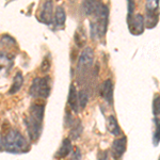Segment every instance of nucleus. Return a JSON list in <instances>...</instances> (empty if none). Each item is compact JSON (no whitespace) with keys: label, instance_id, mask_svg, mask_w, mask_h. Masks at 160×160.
Returning <instances> with one entry per match:
<instances>
[{"label":"nucleus","instance_id":"nucleus-15","mask_svg":"<svg viewBox=\"0 0 160 160\" xmlns=\"http://www.w3.org/2000/svg\"><path fill=\"white\" fill-rule=\"evenodd\" d=\"M107 128L108 131L113 136H120L122 133V129H121L120 125L118 123V120L115 118L114 115H110L107 120Z\"/></svg>","mask_w":160,"mask_h":160},{"label":"nucleus","instance_id":"nucleus-25","mask_svg":"<svg viewBox=\"0 0 160 160\" xmlns=\"http://www.w3.org/2000/svg\"><path fill=\"white\" fill-rule=\"evenodd\" d=\"M80 159H81V152H80L79 148H76L71 160H80Z\"/></svg>","mask_w":160,"mask_h":160},{"label":"nucleus","instance_id":"nucleus-6","mask_svg":"<svg viewBox=\"0 0 160 160\" xmlns=\"http://www.w3.org/2000/svg\"><path fill=\"white\" fill-rule=\"evenodd\" d=\"M145 11L144 26L148 29H152L158 24L159 20V0H148L145 3Z\"/></svg>","mask_w":160,"mask_h":160},{"label":"nucleus","instance_id":"nucleus-16","mask_svg":"<svg viewBox=\"0 0 160 160\" xmlns=\"http://www.w3.org/2000/svg\"><path fill=\"white\" fill-rule=\"evenodd\" d=\"M22 83H24V77H22V73H17L15 75L14 79H13V83L11 88H10L9 90V94L12 95V94H15V93H17L20 90V88H22Z\"/></svg>","mask_w":160,"mask_h":160},{"label":"nucleus","instance_id":"nucleus-20","mask_svg":"<svg viewBox=\"0 0 160 160\" xmlns=\"http://www.w3.org/2000/svg\"><path fill=\"white\" fill-rule=\"evenodd\" d=\"M153 122L155 124V131L153 133V144L155 146H157L160 142V118H155Z\"/></svg>","mask_w":160,"mask_h":160},{"label":"nucleus","instance_id":"nucleus-7","mask_svg":"<svg viewBox=\"0 0 160 160\" xmlns=\"http://www.w3.org/2000/svg\"><path fill=\"white\" fill-rule=\"evenodd\" d=\"M127 25L130 33L133 35H140L144 31V17L142 14H133L127 17Z\"/></svg>","mask_w":160,"mask_h":160},{"label":"nucleus","instance_id":"nucleus-21","mask_svg":"<svg viewBox=\"0 0 160 160\" xmlns=\"http://www.w3.org/2000/svg\"><path fill=\"white\" fill-rule=\"evenodd\" d=\"M88 102H89V94H88L87 91L84 90H80L78 92V104L80 106L81 109L87 107Z\"/></svg>","mask_w":160,"mask_h":160},{"label":"nucleus","instance_id":"nucleus-4","mask_svg":"<svg viewBox=\"0 0 160 160\" xmlns=\"http://www.w3.org/2000/svg\"><path fill=\"white\" fill-rule=\"evenodd\" d=\"M50 94L49 77L33 79L30 87V95L33 98H47Z\"/></svg>","mask_w":160,"mask_h":160},{"label":"nucleus","instance_id":"nucleus-17","mask_svg":"<svg viewBox=\"0 0 160 160\" xmlns=\"http://www.w3.org/2000/svg\"><path fill=\"white\" fill-rule=\"evenodd\" d=\"M66 20V14L65 11L62 7H58L56 9V13H55V25L56 27H63L64 24H65Z\"/></svg>","mask_w":160,"mask_h":160},{"label":"nucleus","instance_id":"nucleus-24","mask_svg":"<svg viewBox=\"0 0 160 160\" xmlns=\"http://www.w3.org/2000/svg\"><path fill=\"white\" fill-rule=\"evenodd\" d=\"M97 160H109V153L107 151L99 152L97 155Z\"/></svg>","mask_w":160,"mask_h":160},{"label":"nucleus","instance_id":"nucleus-5","mask_svg":"<svg viewBox=\"0 0 160 160\" xmlns=\"http://www.w3.org/2000/svg\"><path fill=\"white\" fill-rule=\"evenodd\" d=\"M93 62H94V51H93L92 48L87 47L86 49H83L79 57L76 68L77 75L79 77L86 76V74H88L90 68L93 66Z\"/></svg>","mask_w":160,"mask_h":160},{"label":"nucleus","instance_id":"nucleus-22","mask_svg":"<svg viewBox=\"0 0 160 160\" xmlns=\"http://www.w3.org/2000/svg\"><path fill=\"white\" fill-rule=\"evenodd\" d=\"M153 114L155 117H158L160 114V95H155L153 99Z\"/></svg>","mask_w":160,"mask_h":160},{"label":"nucleus","instance_id":"nucleus-12","mask_svg":"<svg viewBox=\"0 0 160 160\" xmlns=\"http://www.w3.org/2000/svg\"><path fill=\"white\" fill-rule=\"evenodd\" d=\"M13 66V59L7 53L0 52V76H4Z\"/></svg>","mask_w":160,"mask_h":160},{"label":"nucleus","instance_id":"nucleus-11","mask_svg":"<svg viewBox=\"0 0 160 160\" xmlns=\"http://www.w3.org/2000/svg\"><path fill=\"white\" fill-rule=\"evenodd\" d=\"M100 95L108 104L113 102V83L111 79H107L104 81L100 89Z\"/></svg>","mask_w":160,"mask_h":160},{"label":"nucleus","instance_id":"nucleus-1","mask_svg":"<svg viewBox=\"0 0 160 160\" xmlns=\"http://www.w3.org/2000/svg\"><path fill=\"white\" fill-rule=\"evenodd\" d=\"M45 107L41 104H33L30 107L29 115L25 120L28 135L32 141H38L42 133V123Z\"/></svg>","mask_w":160,"mask_h":160},{"label":"nucleus","instance_id":"nucleus-9","mask_svg":"<svg viewBox=\"0 0 160 160\" xmlns=\"http://www.w3.org/2000/svg\"><path fill=\"white\" fill-rule=\"evenodd\" d=\"M102 0H83L82 1V12L86 16H93L102 6Z\"/></svg>","mask_w":160,"mask_h":160},{"label":"nucleus","instance_id":"nucleus-27","mask_svg":"<svg viewBox=\"0 0 160 160\" xmlns=\"http://www.w3.org/2000/svg\"><path fill=\"white\" fill-rule=\"evenodd\" d=\"M159 160H160V157H159Z\"/></svg>","mask_w":160,"mask_h":160},{"label":"nucleus","instance_id":"nucleus-3","mask_svg":"<svg viewBox=\"0 0 160 160\" xmlns=\"http://www.w3.org/2000/svg\"><path fill=\"white\" fill-rule=\"evenodd\" d=\"M3 148L7 152L13 154H19L28 151L29 144L18 130H11L3 140Z\"/></svg>","mask_w":160,"mask_h":160},{"label":"nucleus","instance_id":"nucleus-13","mask_svg":"<svg viewBox=\"0 0 160 160\" xmlns=\"http://www.w3.org/2000/svg\"><path fill=\"white\" fill-rule=\"evenodd\" d=\"M72 151H73V145H72V142L69 140L68 138L64 139L63 141H62V144L60 146V148L58 149V152L56 153L55 157L57 159H62V158H65V157H68L69 154L72 153Z\"/></svg>","mask_w":160,"mask_h":160},{"label":"nucleus","instance_id":"nucleus-10","mask_svg":"<svg viewBox=\"0 0 160 160\" xmlns=\"http://www.w3.org/2000/svg\"><path fill=\"white\" fill-rule=\"evenodd\" d=\"M52 0H46L42 11L40 13V20L46 25H49L52 22Z\"/></svg>","mask_w":160,"mask_h":160},{"label":"nucleus","instance_id":"nucleus-8","mask_svg":"<svg viewBox=\"0 0 160 160\" xmlns=\"http://www.w3.org/2000/svg\"><path fill=\"white\" fill-rule=\"evenodd\" d=\"M126 146H127V138L125 136L114 140L112 143V148H111V155H112L113 159L120 160L122 158L123 154L126 151Z\"/></svg>","mask_w":160,"mask_h":160},{"label":"nucleus","instance_id":"nucleus-2","mask_svg":"<svg viewBox=\"0 0 160 160\" xmlns=\"http://www.w3.org/2000/svg\"><path fill=\"white\" fill-rule=\"evenodd\" d=\"M108 18H109V9L106 4L92 16L90 22V32L92 40H102L105 37L108 27Z\"/></svg>","mask_w":160,"mask_h":160},{"label":"nucleus","instance_id":"nucleus-23","mask_svg":"<svg viewBox=\"0 0 160 160\" xmlns=\"http://www.w3.org/2000/svg\"><path fill=\"white\" fill-rule=\"evenodd\" d=\"M50 66H51L50 57L49 56H46L45 58L43 59L42 64H41V71H42L43 73H47V72H49Z\"/></svg>","mask_w":160,"mask_h":160},{"label":"nucleus","instance_id":"nucleus-14","mask_svg":"<svg viewBox=\"0 0 160 160\" xmlns=\"http://www.w3.org/2000/svg\"><path fill=\"white\" fill-rule=\"evenodd\" d=\"M68 104L72 110L75 113H77L79 111V104H78V94H77L76 88L74 84H71L69 87V92H68Z\"/></svg>","mask_w":160,"mask_h":160},{"label":"nucleus","instance_id":"nucleus-19","mask_svg":"<svg viewBox=\"0 0 160 160\" xmlns=\"http://www.w3.org/2000/svg\"><path fill=\"white\" fill-rule=\"evenodd\" d=\"M87 42V37L84 31L82 30V28H78L75 33V43L78 47H83L84 44Z\"/></svg>","mask_w":160,"mask_h":160},{"label":"nucleus","instance_id":"nucleus-18","mask_svg":"<svg viewBox=\"0 0 160 160\" xmlns=\"http://www.w3.org/2000/svg\"><path fill=\"white\" fill-rule=\"evenodd\" d=\"M82 132V125L81 123L75 121L73 125L71 126V131H69V140H77Z\"/></svg>","mask_w":160,"mask_h":160},{"label":"nucleus","instance_id":"nucleus-26","mask_svg":"<svg viewBox=\"0 0 160 160\" xmlns=\"http://www.w3.org/2000/svg\"><path fill=\"white\" fill-rule=\"evenodd\" d=\"M2 148H3V140H2L1 136H0V149H1Z\"/></svg>","mask_w":160,"mask_h":160}]
</instances>
